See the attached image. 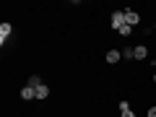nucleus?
<instances>
[{
    "label": "nucleus",
    "instance_id": "nucleus-1",
    "mask_svg": "<svg viewBox=\"0 0 156 117\" xmlns=\"http://www.w3.org/2000/svg\"><path fill=\"white\" fill-rule=\"evenodd\" d=\"M122 26H125V11H115V13H112V29L120 31Z\"/></svg>",
    "mask_w": 156,
    "mask_h": 117
},
{
    "label": "nucleus",
    "instance_id": "nucleus-2",
    "mask_svg": "<svg viewBox=\"0 0 156 117\" xmlns=\"http://www.w3.org/2000/svg\"><path fill=\"white\" fill-rule=\"evenodd\" d=\"M138 21H140V16L135 11H125V23L128 26H138Z\"/></svg>",
    "mask_w": 156,
    "mask_h": 117
},
{
    "label": "nucleus",
    "instance_id": "nucleus-3",
    "mask_svg": "<svg viewBox=\"0 0 156 117\" xmlns=\"http://www.w3.org/2000/svg\"><path fill=\"white\" fill-rule=\"evenodd\" d=\"M122 60V52L120 50H109L107 52V62H109V65H115V62H120Z\"/></svg>",
    "mask_w": 156,
    "mask_h": 117
},
{
    "label": "nucleus",
    "instance_id": "nucleus-4",
    "mask_svg": "<svg viewBox=\"0 0 156 117\" xmlns=\"http://www.w3.org/2000/svg\"><path fill=\"white\" fill-rule=\"evenodd\" d=\"M11 31H13L11 23H0V42H3V44H5V39L11 37Z\"/></svg>",
    "mask_w": 156,
    "mask_h": 117
},
{
    "label": "nucleus",
    "instance_id": "nucleus-5",
    "mask_svg": "<svg viewBox=\"0 0 156 117\" xmlns=\"http://www.w3.org/2000/svg\"><path fill=\"white\" fill-rule=\"evenodd\" d=\"M21 99H37V89H31V86H23L21 89Z\"/></svg>",
    "mask_w": 156,
    "mask_h": 117
},
{
    "label": "nucleus",
    "instance_id": "nucleus-6",
    "mask_svg": "<svg viewBox=\"0 0 156 117\" xmlns=\"http://www.w3.org/2000/svg\"><path fill=\"white\" fill-rule=\"evenodd\" d=\"M135 50V55H133V60H146V57H148V50H146L143 44H138V47H133Z\"/></svg>",
    "mask_w": 156,
    "mask_h": 117
},
{
    "label": "nucleus",
    "instance_id": "nucleus-7",
    "mask_svg": "<svg viewBox=\"0 0 156 117\" xmlns=\"http://www.w3.org/2000/svg\"><path fill=\"white\" fill-rule=\"evenodd\" d=\"M47 96H50V89H47V83H42L37 89V99H47Z\"/></svg>",
    "mask_w": 156,
    "mask_h": 117
},
{
    "label": "nucleus",
    "instance_id": "nucleus-8",
    "mask_svg": "<svg viewBox=\"0 0 156 117\" xmlns=\"http://www.w3.org/2000/svg\"><path fill=\"white\" fill-rule=\"evenodd\" d=\"M26 86H31V89H39V86H42V78H39V76H31Z\"/></svg>",
    "mask_w": 156,
    "mask_h": 117
},
{
    "label": "nucleus",
    "instance_id": "nucleus-9",
    "mask_svg": "<svg viewBox=\"0 0 156 117\" xmlns=\"http://www.w3.org/2000/svg\"><path fill=\"white\" fill-rule=\"evenodd\" d=\"M120 52H122L125 60H133V55H135V50H130V47H125V50H120Z\"/></svg>",
    "mask_w": 156,
    "mask_h": 117
},
{
    "label": "nucleus",
    "instance_id": "nucleus-10",
    "mask_svg": "<svg viewBox=\"0 0 156 117\" xmlns=\"http://www.w3.org/2000/svg\"><path fill=\"white\" fill-rule=\"evenodd\" d=\"M130 31H133V26H128V23H125V26H122V29H120V34H122V37H128V34H130Z\"/></svg>",
    "mask_w": 156,
    "mask_h": 117
},
{
    "label": "nucleus",
    "instance_id": "nucleus-11",
    "mask_svg": "<svg viewBox=\"0 0 156 117\" xmlns=\"http://www.w3.org/2000/svg\"><path fill=\"white\" fill-rule=\"evenodd\" d=\"M120 112H130V104H128V101H120Z\"/></svg>",
    "mask_w": 156,
    "mask_h": 117
},
{
    "label": "nucleus",
    "instance_id": "nucleus-12",
    "mask_svg": "<svg viewBox=\"0 0 156 117\" xmlns=\"http://www.w3.org/2000/svg\"><path fill=\"white\" fill-rule=\"evenodd\" d=\"M146 115H148V117H156V104H154V107H151V109H148V112H146Z\"/></svg>",
    "mask_w": 156,
    "mask_h": 117
},
{
    "label": "nucleus",
    "instance_id": "nucleus-13",
    "mask_svg": "<svg viewBox=\"0 0 156 117\" xmlns=\"http://www.w3.org/2000/svg\"><path fill=\"white\" fill-rule=\"evenodd\" d=\"M120 117H135L133 112H120Z\"/></svg>",
    "mask_w": 156,
    "mask_h": 117
},
{
    "label": "nucleus",
    "instance_id": "nucleus-14",
    "mask_svg": "<svg viewBox=\"0 0 156 117\" xmlns=\"http://www.w3.org/2000/svg\"><path fill=\"white\" fill-rule=\"evenodd\" d=\"M154 83H156V73H154Z\"/></svg>",
    "mask_w": 156,
    "mask_h": 117
},
{
    "label": "nucleus",
    "instance_id": "nucleus-15",
    "mask_svg": "<svg viewBox=\"0 0 156 117\" xmlns=\"http://www.w3.org/2000/svg\"><path fill=\"white\" fill-rule=\"evenodd\" d=\"M154 68H156V60H154Z\"/></svg>",
    "mask_w": 156,
    "mask_h": 117
}]
</instances>
